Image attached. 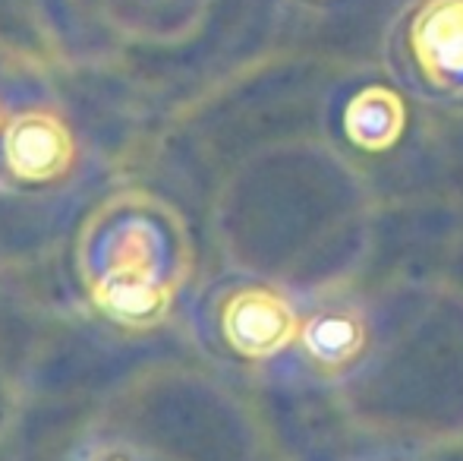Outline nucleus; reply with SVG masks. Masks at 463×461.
Returning <instances> with one entry per match:
<instances>
[{
	"mask_svg": "<svg viewBox=\"0 0 463 461\" xmlns=\"http://www.w3.org/2000/svg\"><path fill=\"white\" fill-rule=\"evenodd\" d=\"M167 212H104L86 240V269L95 303L127 326H155L167 316L180 278L186 275V244L171 231Z\"/></svg>",
	"mask_w": 463,
	"mask_h": 461,
	"instance_id": "nucleus-1",
	"label": "nucleus"
},
{
	"mask_svg": "<svg viewBox=\"0 0 463 461\" xmlns=\"http://www.w3.org/2000/svg\"><path fill=\"white\" fill-rule=\"evenodd\" d=\"M410 51L429 86L463 99V0H422L410 19Z\"/></svg>",
	"mask_w": 463,
	"mask_h": 461,
	"instance_id": "nucleus-2",
	"label": "nucleus"
},
{
	"mask_svg": "<svg viewBox=\"0 0 463 461\" xmlns=\"http://www.w3.org/2000/svg\"><path fill=\"white\" fill-rule=\"evenodd\" d=\"M299 329L293 303L271 288H243L224 307V339L250 360L280 354L299 339Z\"/></svg>",
	"mask_w": 463,
	"mask_h": 461,
	"instance_id": "nucleus-3",
	"label": "nucleus"
},
{
	"mask_svg": "<svg viewBox=\"0 0 463 461\" xmlns=\"http://www.w3.org/2000/svg\"><path fill=\"white\" fill-rule=\"evenodd\" d=\"M73 133L61 117L48 111L16 114L4 130V158L19 180L44 184L73 165Z\"/></svg>",
	"mask_w": 463,
	"mask_h": 461,
	"instance_id": "nucleus-4",
	"label": "nucleus"
},
{
	"mask_svg": "<svg viewBox=\"0 0 463 461\" xmlns=\"http://www.w3.org/2000/svg\"><path fill=\"white\" fill-rule=\"evenodd\" d=\"M299 341L318 370L341 373L366 351V320L350 307L318 310L303 322Z\"/></svg>",
	"mask_w": 463,
	"mask_h": 461,
	"instance_id": "nucleus-5",
	"label": "nucleus"
},
{
	"mask_svg": "<svg viewBox=\"0 0 463 461\" xmlns=\"http://www.w3.org/2000/svg\"><path fill=\"white\" fill-rule=\"evenodd\" d=\"M407 130V105L394 89L366 86L350 99L344 111V133L366 152H384Z\"/></svg>",
	"mask_w": 463,
	"mask_h": 461,
	"instance_id": "nucleus-6",
	"label": "nucleus"
},
{
	"mask_svg": "<svg viewBox=\"0 0 463 461\" xmlns=\"http://www.w3.org/2000/svg\"><path fill=\"white\" fill-rule=\"evenodd\" d=\"M104 461H123V458H104Z\"/></svg>",
	"mask_w": 463,
	"mask_h": 461,
	"instance_id": "nucleus-7",
	"label": "nucleus"
}]
</instances>
